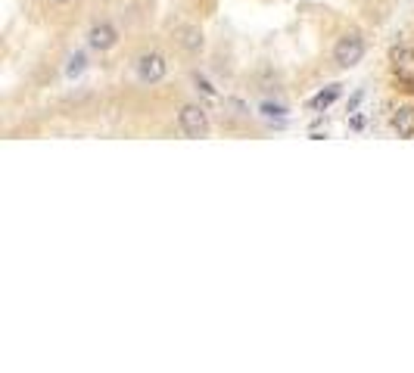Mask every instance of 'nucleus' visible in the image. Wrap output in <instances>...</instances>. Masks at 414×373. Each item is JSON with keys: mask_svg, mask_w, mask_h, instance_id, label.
I'll list each match as a JSON object with an SVG mask.
<instances>
[{"mask_svg": "<svg viewBox=\"0 0 414 373\" xmlns=\"http://www.w3.org/2000/svg\"><path fill=\"white\" fill-rule=\"evenodd\" d=\"M365 59V38L358 31H346L343 38H337L333 44V65L337 69H355Z\"/></svg>", "mask_w": 414, "mask_h": 373, "instance_id": "1", "label": "nucleus"}, {"mask_svg": "<svg viewBox=\"0 0 414 373\" xmlns=\"http://www.w3.org/2000/svg\"><path fill=\"white\" fill-rule=\"evenodd\" d=\"M178 128H181L184 137H209L212 125H209V112L199 103H184L181 112H178Z\"/></svg>", "mask_w": 414, "mask_h": 373, "instance_id": "2", "label": "nucleus"}, {"mask_svg": "<svg viewBox=\"0 0 414 373\" xmlns=\"http://www.w3.org/2000/svg\"><path fill=\"white\" fill-rule=\"evenodd\" d=\"M135 72L144 84H156L169 75V59H165V53H159V50H144L135 56Z\"/></svg>", "mask_w": 414, "mask_h": 373, "instance_id": "3", "label": "nucleus"}, {"mask_svg": "<svg viewBox=\"0 0 414 373\" xmlns=\"http://www.w3.org/2000/svg\"><path fill=\"white\" fill-rule=\"evenodd\" d=\"M175 47L184 53L187 59H197L199 53H203V47H206L203 29H199V25H190V22L178 25L175 29Z\"/></svg>", "mask_w": 414, "mask_h": 373, "instance_id": "4", "label": "nucleus"}, {"mask_svg": "<svg viewBox=\"0 0 414 373\" xmlns=\"http://www.w3.org/2000/svg\"><path fill=\"white\" fill-rule=\"evenodd\" d=\"M88 44L100 53L112 50V47L118 44V29L109 22V19H97V22H91V29H88Z\"/></svg>", "mask_w": 414, "mask_h": 373, "instance_id": "5", "label": "nucleus"}, {"mask_svg": "<svg viewBox=\"0 0 414 373\" xmlns=\"http://www.w3.org/2000/svg\"><path fill=\"white\" fill-rule=\"evenodd\" d=\"M392 128L402 137H414V106H399L392 116Z\"/></svg>", "mask_w": 414, "mask_h": 373, "instance_id": "6", "label": "nucleus"}, {"mask_svg": "<svg viewBox=\"0 0 414 373\" xmlns=\"http://www.w3.org/2000/svg\"><path fill=\"white\" fill-rule=\"evenodd\" d=\"M47 3L53 6V10H66L69 3H75V0H47Z\"/></svg>", "mask_w": 414, "mask_h": 373, "instance_id": "7", "label": "nucleus"}]
</instances>
